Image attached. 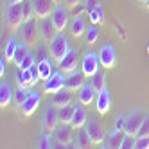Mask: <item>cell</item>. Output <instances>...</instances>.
<instances>
[{
	"mask_svg": "<svg viewBox=\"0 0 149 149\" xmlns=\"http://www.w3.org/2000/svg\"><path fill=\"white\" fill-rule=\"evenodd\" d=\"M68 27H70V34L74 38H79V36H84V31H86L88 25L84 24V18L81 15H76V16H72Z\"/></svg>",
	"mask_w": 149,
	"mask_h": 149,
	"instance_id": "obj_21",
	"label": "cell"
},
{
	"mask_svg": "<svg viewBox=\"0 0 149 149\" xmlns=\"http://www.w3.org/2000/svg\"><path fill=\"white\" fill-rule=\"evenodd\" d=\"M22 31V40L25 41V43L29 47H34L36 45V41H38V36H40V31H38V22H34V18L33 20H27V22L22 24V27H20Z\"/></svg>",
	"mask_w": 149,
	"mask_h": 149,
	"instance_id": "obj_8",
	"label": "cell"
},
{
	"mask_svg": "<svg viewBox=\"0 0 149 149\" xmlns=\"http://www.w3.org/2000/svg\"><path fill=\"white\" fill-rule=\"evenodd\" d=\"M88 122V113L84 110V104H77L76 111H74V119H72V127L74 130H79V127H84Z\"/></svg>",
	"mask_w": 149,
	"mask_h": 149,
	"instance_id": "obj_22",
	"label": "cell"
},
{
	"mask_svg": "<svg viewBox=\"0 0 149 149\" xmlns=\"http://www.w3.org/2000/svg\"><path fill=\"white\" fill-rule=\"evenodd\" d=\"M13 97H15L13 86H11L7 81H2V84H0V106H2V108H6V106L13 101Z\"/></svg>",
	"mask_w": 149,
	"mask_h": 149,
	"instance_id": "obj_24",
	"label": "cell"
},
{
	"mask_svg": "<svg viewBox=\"0 0 149 149\" xmlns=\"http://www.w3.org/2000/svg\"><path fill=\"white\" fill-rule=\"evenodd\" d=\"M38 31H40V38L43 40V41H49L52 36L58 33V29L54 27V24H52L50 16H47V18H38Z\"/></svg>",
	"mask_w": 149,
	"mask_h": 149,
	"instance_id": "obj_18",
	"label": "cell"
},
{
	"mask_svg": "<svg viewBox=\"0 0 149 149\" xmlns=\"http://www.w3.org/2000/svg\"><path fill=\"white\" fill-rule=\"evenodd\" d=\"M147 54H149V45H147Z\"/></svg>",
	"mask_w": 149,
	"mask_h": 149,
	"instance_id": "obj_48",
	"label": "cell"
},
{
	"mask_svg": "<svg viewBox=\"0 0 149 149\" xmlns=\"http://www.w3.org/2000/svg\"><path fill=\"white\" fill-rule=\"evenodd\" d=\"M63 2H65V6H67L68 9H76L77 6H81V4H83L81 0H63Z\"/></svg>",
	"mask_w": 149,
	"mask_h": 149,
	"instance_id": "obj_42",
	"label": "cell"
},
{
	"mask_svg": "<svg viewBox=\"0 0 149 149\" xmlns=\"http://www.w3.org/2000/svg\"><path fill=\"white\" fill-rule=\"evenodd\" d=\"M90 16V24H95V25H101L106 22V16H104V9L101 6H97L95 9H92V11L88 13Z\"/></svg>",
	"mask_w": 149,
	"mask_h": 149,
	"instance_id": "obj_29",
	"label": "cell"
},
{
	"mask_svg": "<svg viewBox=\"0 0 149 149\" xmlns=\"http://www.w3.org/2000/svg\"><path fill=\"white\" fill-rule=\"evenodd\" d=\"M50 102L56 104L58 108H63V106L70 104V102H72V90H68V88L65 86V88H61L59 92L52 93V101H50Z\"/></svg>",
	"mask_w": 149,
	"mask_h": 149,
	"instance_id": "obj_23",
	"label": "cell"
},
{
	"mask_svg": "<svg viewBox=\"0 0 149 149\" xmlns=\"http://www.w3.org/2000/svg\"><path fill=\"white\" fill-rule=\"evenodd\" d=\"M18 41H16V38L15 36H11L7 40V43H6V49H4V56H6V59L7 61H13L15 59V54H16V50H18Z\"/></svg>",
	"mask_w": 149,
	"mask_h": 149,
	"instance_id": "obj_27",
	"label": "cell"
},
{
	"mask_svg": "<svg viewBox=\"0 0 149 149\" xmlns=\"http://www.w3.org/2000/svg\"><path fill=\"white\" fill-rule=\"evenodd\" d=\"M92 84L95 86L97 92L106 88V74H104V70H99L97 74H93V76H92Z\"/></svg>",
	"mask_w": 149,
	"mask_h": 149,
	"instance_id": "obj_31",
	"label": "cell"
},
{
	"mask_svg": "<svg viewBox=\"0 0 149 149\" xmlns=\"http://www.w3.org/2000/svg\"><path fill=\"white\" fill-rule=\"evenodd\" d=\"M111 108V93L108 92V88H102L97 92V97H95V110L99 115H106Z\"/></svg>",
	"mask_w": 149,
	"mask_h": 149,
	"instance_id": "obj_15",
	"label": "cell"
},
{
	"mask_svg": "<svg viewBox=\"0 0 149 149\" xmlns=\"http://www.w3.org/2000/svg\"><path fill=\"white\" fill-rule=\"evenodd\" d=\"M27 95H29V88L20 86V84H18V88H16V92H15V101H16V106H18V108H20V106H22V102L27 99Z\"/></svg>",
	"mask_w": 149,
	"mask_h": 149,
	"instance_id": "obj_35",
	"label": "cell"
},
{
	"mask_svg": "<svg viewBox=\"0 0 149 149\" xmlns=\"http://www.w3.org/2000/svg\"><path fill=\"white\" fill-rule=\"evenodd\" d=\"M146 6H147V9H149V0H147V2H146Z\"/></svg>",
	"mask_w": 149,
	"mask_h": 149,
	"instance_id": "obj_45",
	"label": "cell"
},
{
	"mask_svg": "<svg viewBox=\"0 0 149 149\" xmlns=\"http://www.w3.org/2000/svg\"><path fill=\"white\" fill-rule=\"evenodd\" d=\"M65 86H67V72H63L59 68V70H54V74L45 81L43 92L45 93H56V92H59L61 88H65Z\"/></svg>",
	"mask_w": 149,
	"mask_h": 149,
	"instance_id": "obj_6",
	"label": "cell"
},
{
	"mask_svg": "<svg viewBox=\"0 0 149 149\" xmlns=\"http://www.w3.org/2000/svg\"><path fill=\"white\" fill-rule=\"evenodd\" d=\"M86 130L90 133V138L93 144H102L104 142V127L101 124L99 119H95V117H90L88 122H86Z\"/></svg>",
	"mask_w": 149,
	"mask_h": 149,
	"instance_id": "obj_13",
	"label": "cell"
},
{
	"mask_svg": "<svg viewBox=\"0 0 149 149\" xmlns=\"http://www.w3.org/2000/svg\"><path fill=\"white\" fill-rule=\"evenodd\" d=\"M7 2H16V4H24L25 0H7Z\"/></svg>",
	"mask_w": 149,
	"mask_h": 149,
	"instance_id": "obj_44",
	"label": "cell"
},
{
	"mask_svg": "<svg viewBox=\"0 0 149 149\" xmlns=\"http://www.w3.org/2000/svg\"><path fill=\"white\" fill-rule=\"evenodd\" d=\"M76 106H77V104H72V102H70V104H67V106H63V108H59V122H63V124H72Z\"/></svg>",
	"mask_w": 149,
	"mask_h": 149,
	"instance_id": "obj_25",
	"label": "cell"
},
{
	"mask_svg": "<svg viewBox=\"0 0 149 149\" xmlns=\"http://www.w3.org/2000/svg\"><path fill=\"white\" fill-rule=\"evenodd\" d=\"M36 59H38V56H36V52H33V50H29L27 52V56L24 58V61L20 63V67L18 68H22V70H25V68H31V67H34L36 65Z\"/></svg>",
	"mask_w": 149,
	"mask_h": 149,
	"instance_id": "obj_33",
	"label": "cell"
},
{
	"mask_svg": "<svg viewBox=\"0 0 149 149\" xmlns=\"http://www.w3.org/2000/svg\"><path fill=\"white\" fill-rule=\"evenodd\" d=\"M77 63H79V50L77 49H74V47H70L68 49V52L65 54V58L61 59V63H59V68L63 70V72H72V70H76L77 68Z\"/></svg>",
	"mask_w": 149,
	"mask_h": 149,
	"instance_id": "obj_17",
	"label": "cell"
},
{
	"mask_svg": "<svg viewBox=\"0 0 149 149\" xmlns=\"http://www.w3.org/2000/svg\"><path fill=\"white\" fill-rule=\"evenodd\" d=\"M72 124H63L59 122L58 127L54 130V138L58 142V147H68L74 140V135H72Z\"/></svg>",
	"mask_w": 149,
	"mask_h": 149,
	"instance_id": "obj_11",
	"label": "cell"
},
{
	"mask_svg": "<svg viewBox=\"0 0 149 149\" xmlns=\"http://www.w3.org/2000/svg\"><path fill=\"white\" fill-rule=\"evenodd\" d=\"M122 138H124V135L119 130H115V127H113V131L110 133V138H108V142H106L104 147H120Z\"/></svg>",
	"mask_w": 149,
	"mask_h": 149,
	"instance_id": "obj_30",
	"label": "cell"
},
{
	"mask_svg": "<svg viewBox=\"0 0 149 149\" xmlns=\"http://www.w3.org/2000/svg\"><path fill=\"white\" fill-rule=\"evenodd\" d=\"M6 68H7V59H6V56H2L0 58V74H6Z\"/></svg>",
	"mask_w": 149,
	"mask_h": 149,
	"instance_id": "obj_43",
	"label": "cell"
},
{
	"mask_svg": "<svg viewBox=\"0 0 149 149\" xmlns=\"http://www.w3.org/2000/svg\"><path fill=\"white\" fill-rule=\"evenodd\" d=\"M33 4H34L36 18H47V16H50L52 9H54V6H56L54 0H33Z\"/></svg>",
	"mask_w": 149,
	"mask_h": 149,
	"instance_id": "obj_20",
	"label": "cell"
},
{
	"mask_svg": "<svg viewBox=\"0 0 149 149\" xmlns=\"http://www.w3.org/2000/svg\"><path fill=\"white\" fill-rule=\"evenodd\" d=\"M33 18H36L34 4H33V0H25V2H24V22L33 20Z\"/></svg>",
	"mask_w": 149,
	"mask_h": 149,
	"instance_id": "obj_34",
	"label": "cell"
},
{
	"mask_svg": "<svg viewBox=\"0 0 149 149\" xmlns=\"http://www.w3.org/2000/svg\"><path fill=\"white\" fill-rule=\"evenodd\" d=\"M54 2H56V4H59V2H61V0H54Z\"/></svg>",
	"mask_w": 149,
	"mask_h": 149,
	"instance_id": "obj_46",
	"label": "cell"
},
{
	"mask_svg": "<svg viewBox=\"0 0 149 149\" xmlns=\"http://www.w3.org/2000/svg\"><path fill=\"white\" fill-rule=\"evenodd\" d=\"M59 124V108L56 104H47V108L43 110V117H41V126L45 131H54Z\"/></svg>",
	"mask_w": 149,
	"mask_h": 149,
	"instance_id": "obj_5",
	"label": "cell"
},
{
	"mask_svg": "<svg viewBox=\"0 0 149 149\" xmlns=\"http://www.w3.org/2000/svg\"><path fill=\"white\" fill-rule=\"evenodd\" d=\"M70 45H68V38L65 36L63 31H58V33L49 40V56L52 58L54 63H61V59L65 58V54L68 52Z\"/></svg>",
	"mask_w": 149,
	"mask_h": 149,
	"instance_id": "obj_1",
	"label": "cell"
},
{
	"mask_svg": "<svg viewBox=\"0 0 149 149\" xmlns=\"http://www.w3.org/2000/svg\"><path fill=\"white\" fill-rule=\"evenodd\" d=\"M97 40H99V27L95 24H90L86 27V31H84V41H86L88 45H93Z\"/></svg>",
	"mask_w": 149,
	"mask_h": 149,
	"instance_id": "obj_28",
	"label": "cell"
},
{
	"mask_svg": "<svg viewBox=\"0 0 149 149\" xmlns=\"http://www.w3.org/2000/svg\"><path fill=\"white\" fill-rule=\"evenodd\" d=\"M38 63H36V67H38V72H40V77L41 81H47L52 74H54V68H52V58H47L45 54V49L43 47H40L38 49Z\"/></svg>",
	"mask_w": 149,
	"mask_h": 149,
	"instance_id": "obj_10",
	"label": "cell"
},
{
	"mask_svg": "<svg viewBox=\"0 0 149 149\" xmlns=\"http://www.w3.org/2000/svg\"><path fill=\"white\" fill-rule=\"evenodd\" d=\"M144 117H146V115L142 113V110H138V108H135L133 111H130V113L126 115V127H124V133L135 135V136H136L138 130H140V126H142Z\"/></svg>",
	"mask_w": 149,
	"mask_h": 149,
	"instance_id": "obj_9",
	"label": "cell"
},
{
	"mask_svg": "<svg viewBox=\"0 0 149 149\" xmlns=\"http://www.w3.org/2000/svg\"><path fill=\"white\" fill-rule=\"evenodd\" d=\"M135 142H136V136H135V135H127V133H124L120 149H133V147H135Z\"/></svg>",
	"mask_w": 149,
	"mask_h": 149,
	"instance_id": "obj_36",
	"label": "cell"
},
{
	"mask_svg": "<svg viewBox=\"0 0 149 149\" xmlns=\"http://www.w3.org/2000/svg\"><path fill=\"white\" fill-rule=\"evenodd\" d=\"M95 97H97V90H95V86L92 84V81L84 83L83 86L77 90V102H81L84 106H90L95 101Z\"/></svg>",
	"mask_w": 149,
	"mask_h": 149,
	"instance_id": "obj_16",
	"label": "cell"
},
{
	"mask_svg": "<svg viewBox=\"0 0 149 149\" xmlns=\"http://www.w3.org/2000/svg\"><path fill=\"white\" fill-rule=\"evenodd\" d=\"M124 127H126V115H119L115 119V130L124 131Z\"/></svg>",
	"mask_w": 149,
	"mask_h": 149,
	"instance_id": "obj_41",
	"label": "cell"
},
{
	"mask_svg": "<svg viewBox=\"0 0 149 149\" xmlns=\"http://www.w3.org/2000/svg\"><path fill=\"white\" fill-rule=\"evenodd\" d=\"M84 72L83 70H72V72H68L67 74V88L68 90H72V92H76V90H79L83 84H84Z\"/></svg>",
	"mask_w": 149,
	"mask_h": 149,
	"instance_id": "obj_19",
	"label": "cell"
},
{
	"mask_svg": "<svg viewBox=\"0 0 149 149\" xmlns=\"http://www.w3.org/2000/svg\"><path fill=\"white\" fill-rule=\"evenodd\" d=\"M99 65H101V59H99V52H93L88 50L84 52L83 58H81V70L84 72L86 77H92L93 74L99 72Z\"/></svg>",
	"mask_w": 149,
	"mask_h": 149,
	"instance_id": "obj_4",
	"label": "cell"
},
{
	"mask_svg": "<svg viewBox=\"0 0 149 149\" xmlns=\"http://www.w3.org/2000/svg\"><path fill=\"white\" fill-rule=\"evenodd\" d=\"M99 59H101V65L104 68H113L115 63H117V52L113 49L111 43H104L99 50Z\"/></svg>",
	"mask_w": 149,
	"mask_h": 149,
	"instance_id": "obj_14",
	"label": "cell"
},
{
	"mask_svg": "<svg viewBox=\"0 0 149 149\" xmlns=\"http://www.w3.org/2000/svg\"><path fill=\"white\" fill-rule=\"evenodd\" d=\"M138 135H149V113L144 117V120H142V126H140V130H138L136 136Z\"/></svg>",
	"mask_w": 149,
	"mask_h": 149,
	"instance_id": "obj_39",
	"label": "cell"
},
{
	"mask_svg": "<svg viewBox=\"0 0 149 149\" xmlns=\"http://www.w3.org/2000/svg\"><path fill=\"white\" fill-rule=\"evenodd\" d=\"M31 49H29V45L25 43V41H22V43L18 45V50H16V54H15V59H13V63L16 67H20V63L24 61V58L27 56V52H29Z\"/></svg>",
	"mask_w": 149,
	"mask_h": 149,
	"instance_id": "obj_32",
	"label": "cell"
},
{
	"mask_svg": "<svg viewBox=\"0 0 149 149\" xmlns=\"http://www.w3.org/2000/svg\"><path fill=\"white\" fill-rule=\"evenodd\" d=\"M40 102H41V95H40V92H36V90H29L27 99L22 102V106H20L18 110L22 111L24 117H31V115H33V113L38 110Z\"/></svg>",
	"mask_w": 149,
	"mask_h": 149,
	"instance_id": "obj_12",
	"label": "cell"
},
{
	"mask_svg": "<svg viewBox=\"0 0 149 149\" xmlns=\"http://www.w3.org/2000/svg\"><path fill=\"white\" fill-rule=\"evenodd\" d=\"M49 133V131H47ZM47 133H43L40 138H38V147L40 149H50L52 146H50V136L47 135Z\"/></svg>",
	"mask_w": 149,
	"mask_h": 149,
	"instance_id": "obj_38",
	"label": "cell"
},
{
	"mask_svg": "<svg viewBox=\"0 0 149 149\" xmlns=\"http://www.w3.org/2000/svg\"><path fill=\"white\" fill-rule=\"evenodd\" d=\"M97 6H101L99 0H84V2H83V7H84V11H86V13H90L92 9H95Z\"/></svg>",
	"mask_w": 149,
	"mask_h": 149,
	"instance_id": "obj_40",
	"label": "cell"
},
{
	"mask_svg": "<svg viewBox=\"0 0 149 149\" xmlns=\"http://www.w3.org/2000/svg\"><path fill=\"white\" fill-rule=\"evenodd\" d=\"M140 2H144V4H146V2H147V0H140Z\"/></svg>",
	"mask_w": 149,
	"mask_h": 149,
	"instance_id": "obj_47",
	"label": "cell"
},
{
	"mask_svg": "<svg viewBox=\"0 0 149 149\" xmlns=\"http://www.w3.org/2000/svg\"><path fill=\"white\" fill-rule=\"evenodd\" d=\"M90 144H93L92 142V138H90V133H88V130L86 127H79V131H77V135H76V147H90Z\"/></svg>",
	"mask_w": 149,
	"mask_h": 149,
	"instance_id": "obj_26",
	"label": "cell"
},
{
	"mask_svg": "<svg viewBox=\"0 0 149 149\" xmlns=\"http://www.w3.org/2000/svg\"><path fill=\"white\" fill-rule=\"evenodd\" d=\"M15 77H16V81H18L20 86H25V88H33V86H36V84H38V81H41L36 65L31 67V68H25V70L18 68L16 74H15Z\"/></svg>",
	"mask_w": 149,
	"mask_h": 149,
	"instance_id": "obj_3",
	"label": "cell"
},
{
	"mask_svg": "<svg viewBox=\"0 0 149 149\" xmlns=\"http://www.w3.org/2000/svg\"><path fill=\"white\" fill-rule=\"evenodd\" d=\"M135 147L136 149H149V135H138Z\"/></svg>",
	"mask_w": 149,
	"mask_h": 149,
	"instance_id": "obj_37",
	"label": "cell"
},
{
	"mask_svg": "<svg viewBox=\"0 0 149 149\" xmlns=\"http://www.w3.org/2000/svg\"><path fill=\"white\" fill-rule=\"evenodd\" d=\"M6 24L11 31H16L24 24V4L16 2H7L6 7Z\"/></svg>",
	"mask_w": 149,
	"mask_h": 149,
	"instance_id": "obj_2",
	"label": "cell"
},
{
	"mask_svg": "<svg viewBox=\"0 0 149 149\" xmlns=\"http://www.w3.org/2000/svg\"><path fill=\"white\" fill-rule=\"evenodd\" d=\"M50 20H52V24H54V27L58 31H65L68 27V24H70L68 7L61 6V4H56L54 9H52V13H50Z\"/></svg>",
	"mask_w": 149,
	"mask_h": 149,
	"instance_id": "obj_7",
	"label": "cell"
}]
</instances>
